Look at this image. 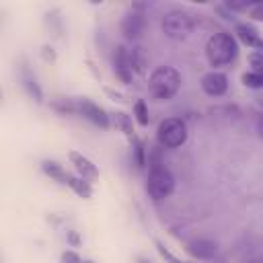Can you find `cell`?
<instances>
[{
  "label": "cell",
  "instance_id": "obj_1",
  "mask_svg": "<svg viewBox=\"0 0 263 263\" xmlns=\"http://www.w3.org/2000/svg\"><path fill=\"white\" fill-rule=\"evenodd\" d=\"M181 88V74L173 66H158L148 78V90L156 101H168Z\"/></svg>",
  "mask_w": 263,
  "mask_h": 263
},
{
  "label": "cell",
  "instance_id": "obj_2",
  "mask_svg": "<svg viewBox=\"0 0 263 263\" xmlns=\"http://www.w3.org/2000/svg\"><path fill=\"white\" fill-rule=\"evenodd\" d=\"M236 53H238L236 39L226 31L214 33L205 43V58H208L210 66H214V68L228 66L236 58Z\"/></svg>",
  "mask_w": 263,
  "mask_h": 263
},
{
  "label": "cell",
  "instance_id": "obj_3",
  "mask_svg": "<svg viewBox=\"0 0 263 263\" xmlns=\"http://www.w3.org/2000/svg\"><path fill=\"white\" fill-rule=\"evenodd\" d=\"M160 29L168 39L181 41V39H187L193 33L195 18H193V14H189L183 8H173V10L164 12V16L160 21Z\"/></svg>",
  "mask_w": 263,
  "mask_h": 263
},
{
  "label": "cell",
  "instance_id": "obj_4",
  "mask_svg": "<svg viewBox=\"0 0 263 263\" xmlns=\"http://www.w3.org/2000/svg\"><path fill=\"white\" fill-rule=\"evenodd\" d=\"M175 189V177L173 173L162 166V164H152L150 173H148V181H146V191L152 199L160 201L166 199Z\"/></svg>",
  "mask_w": 263,
  "mask_h": 263
},
{
  "label": "cell",
  "instance_id": "obj_5",
  "mask_svg": "<svg viewBox=\"0 0 263 263\" xmlns=\"http://www.w3.org/2000/svg\"><path fill=\"white\" fill-rule=\"evenodd\" d=\"M156 140L162 148H179L187 140V125L181 117H166L158 123Z\"/></svg>",
  "mask_w": 263,
  "mask_h": 263
},
{
  "label": "cell",
  "instance_id": "obj_6",
  "mask_svg": "<svg viewBox=\"0 0 263 263\" xmlns=\"http://www.w3.org/2000/svg\"><path fill=\"white\" fill-rule=\"evenodd\" d=\"M113 64H115V70L119 74V78L123 82H129L134 72L140 70V58H138V49H129L125 45H119L115 49V55H113Z\"/></svg>",
  "mask_w": 263,
  "mask_h": 263
},
{
  "label": "cell",
  "instance_id": "obj_7",
  "mask_svg": "<svg viewBox=\"0 0 263 263\" xmlns=\"http://www.w3.org/2000/svg\"><path fill=\"white\" fill-rule=\"evenodd\" d=\"M144 29H146V18L140 10H129L121 21V33L127 41H138L144 35Z\"/></svg>",
  "mask_w": 263,
  "mask_h": 263
},
{
  "label": "cell",
  "instance_id": "obj_8",
  "mask_svg": "<svg viewBox=\"0 0 263 263\" xmlns=\"http://www.w3.org/2000/svg\"><path fill=\"white\" fill-rule=\"evenodd\" d=\"M76 111L84 117V119H88L90 123H95V125H99V127H107L109 125V115L103 111V107H99L97 103H92V101H88V99H78L76 101Z\"/></svg>",
  "mask_w": 263,
  "mask_h": 263
},
{
  "label": "cell",
  "instance_id": "obj_9",
  "mask_svg": "<svg viewBox=\"0 0 263 263\" xmlns=\"http://www.w3.org/2000/svg\"><path fill=\"white\" fill-rule=\"evenodd\" d=\"M201 90L205 95H210V97H222L228 90V78H226V74L216 72V70L203 74V78H201Z\"/></svg>",
  "mask_w": 263,
  "mask_h": 263
},
{
  "label": "cell",
  "instance_id": "obj_10",
  "mask_svg": "<svg viewBox=\"0 0 263 263\" xmlns=\"http://www.w3.org/2000/svg\"><path fill=\"white\" fill-rule=\"evenodd\" d=\"M70 160H72V164L76 166V171L82 175V179H88V181H92V179H97L99 177V171H97V166L84 156V154H80V152H76V150H72L70 154Z\"/></svg>",
  "mask_w": 263,
  "mask_h": 263
},
{
  "label": "cell",
  "instance_id": "obj_11",
  "mask_svg": "<svg viewBox=\"0 0 263 263\" xmlns=\"http://www.w3.org/2000/svg\"><path fill=\"white\" fill-rule=\"evenodd\" d=\"M236 35H238V39H240L245 45L263 49V37H261L259 31L253 29L251 25H238V27H236Z\"/></svg>",
  "mask_w": 263,
  "mask_h": 263
},
{
  "label": "cell",
  "instance_id": "obj_12",
  "mask_svg": "<svg viewBox=\"0 0 263 263\" xmlns=\"http://www.w3.org/2000/svg\"><path fill=\"white\" fill-rule=\"evenodd\" d=\"M189 253L195 255V257H212L216 253V245L212 240H205V238H199V240H191L189 242Z\"/></svg>",
  "mask_w": 263,
  "mask_h": 263
},
{
  "label": "cell",
  "instance_id": "obj_13",
  "mask_svg": "<svg viewBox=\"0 0 263 263\" xmlns=\"http://www.w3.org/2000/svg\"><path fill=\"white\" fill-rule=\"evenodd\" d=\"M64 183H68V185H70L78 195H82V197H90V193H92L90 185H88L84 179H76V177H72V175H66Z\"/></svg>",
  "mask_w": 263,
  "mask_h": 263
},
{
  "label": "cell",
  "instance_id": "obj_14",
  "mask_svg": "<svg viewBox=\"0 0 263 263\" xmlns=\"http://www.w3.org/2000/svg\"><path fill=\"white\" fill-rule=\"evenodd\" d=\"M242 84L245 86H251V88H263V74L261 72H245L240 76Z\"/></svg>",
  "mask_w": 263,
  "mask_h": 263
},
{
  "label": "cell",
  "instance_id": "obj_15",
  "mask_svg": "<svg viewBox=\"0 0 263 263\" xmlns=\"http://www.w3.org/2000/svg\"><path fill=\"white\" fill-rule=\"evenodd\" d=\"M134 115H136V121L140 125H148V107L144 101H136L134 105Z\"/></svg>",
  "mask_w": 263,
  "mask_h": 263
},
{
  "label": "cell",
  "instance_id": "obj_16",
  "mask_svg": "<svg viewBox=\"0 0 263 263\" xmlns=\"http://www.w3.org/2000/svg\"><path fill=\"white\" fill-rule=\"evenodd\" d=\"M43 171L49 175V177H53V179H66V173H64V168L58 164V162H51V160H45L43 162Z\"/></svg>",
  "mask_w": 263,
  "mask_h": 263
},
{
  "label": "cell",
  "instance_id": "obj_17",
  "mask_svg": "<svg viewBox=\"0 0 263 263\" xmlns=\"http://www.w3.org/2000/svg\"><path fill=\"white\" fill-rule=\"evenodd\" d=\"M115 125H117V127H121L127 136L134 132V129H132V121H129V117H127L125 113H115Z\"/></svg>",
  "mask_w": 263,
  "mask_h": 263
},
{
  "label": "cell",
  "instance_id": "obj_18",
  "mask_svg": "<svg viewBox=\"0 0 263 263\" xmlns=\"http://www.w3.org/2000/svg\"><path fill=\"white\" fill-rule=\"evenodd\" d=\"M25 86H27L29 95H31V97H35V101H41V90H39V86L35 84V78L25 76Z\"/></svg>",
  "mask_w": 263,
  "mask_h": 263
},
{
  "label": "cell",
  "instance_id": "obj_19",
  "mask_svg": "<svg viewBox=\"0 0 263 263\" xmlns=\"http://www.w3.org/2000/svg\"><path fill=\"white\" fill-rule=\"evenodd\" d=\"M249 62L253 64V72H261L263 74V53H251L249 55Z\"/></svg>",
  "mask_w": 263,
  "mask_h": 263
},
{
  "label": "cell",
  "instance_id": "obj_20",
  "mask_svg": "<svg viewBox=\"0 0 263 263\" xmlns=\"http://www.w3.org/2000/svg\"><path fill=\"white\" fill-rule=\"evenodd\" d=\"M249 14H251V18H255V21H261V23H263V2H255Z\"/></svg>",
  "mask_w": 263,
  "mask_h": 263
},
{
  "label": "cell",
  "instance_id": "obj_21",
  "mask_svg": "<svg viewBox=\"0 0 263 263\" xmlns=\"http://www.w3.org/2000/svg\"><path fill=\"white\" fill-rule=\"evenodd\" d=\"M62 259H64V263H82V261L78 259V255H76V253H72V251H66Z\"/></svg>",
  "mask_w": 263,
  "mask_h": 263
},
{
  "label": "cell",
  "instance_id": "obj_22",
  "mask_svg": "<svg viewBox=\"0 0 263 263\" xmlns=\"http://www.w3.org/2000/svg\"><path fill=\"white\" fill-rule=\"evenodd\" d=\"M158 249H160V253H162V255H164V257H166L171 263H181V261H179V259H175V257H173V255H171L166 249H162V247H158Z\"/></svg>",
  "mask_w": 263,
  "mask_h": 263
},
{
  "label": "cell",
  "instance_id": "obj_23",
  "mask_svg": "<svg viewBox=\"0 0 263 263\" xmlns=\"http://www.w3.org/2000/svg\"><path fill=\"white\" fill-rule=\"evenodd\" d=\"M257 132H259V136L263 138V113L257 117Z\"/></svg>",
  "mask_w": 263,
  "mask_h": 263
},
{
  "label": "cell",
  "instance_id": "obj_24",
  "mask_svg": "<svg viewBox=\"0 0 263 263\" xmlns=\"http://www.w3.org/2000/svg\"><path fill=\"white\" fill-rule=\"evenodd\" d=\"M82 263H92V261H82Z\"/></svg>",
  "mask_w": 263,
  "mask_h": 263
}]
</instances>
